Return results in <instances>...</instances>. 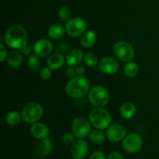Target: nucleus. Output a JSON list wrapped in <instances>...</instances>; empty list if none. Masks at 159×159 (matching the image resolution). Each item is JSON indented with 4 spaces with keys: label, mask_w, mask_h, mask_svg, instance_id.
<instances>
[{
    "label": "nucleus",
    "mask_w": 159,
    "mask_h": 159,
    "mask_svg": "<svg viewBox=\"0 0 159 159\" xmlns=\"http://www.w3.org/2000/svg\"><path fill=\"white\" fill-rule=\"evenodd\" d=\"M5 42L11 48L21 50L27 44L28 35L23 26L14 24L9 26L5 34Z\"/></svg>",
    "instance_id": "1"
},
{
    "label": "nucleus",
    "mask_w": 159,
    "mask_h": 159,
    "mask_svg": "<svg viewBox=\"0 0 159 159\" xmlns=\"http://www.w3.org/2000/svg\"><path fill=\"white\" fill-rule=\"evenodd\" d=\"M90 84L84 76H75L70 79L65 85L67 95L71 98H82L89 92Z\"/></svg>",
    "instance_id": "2"
},
{
    "label": "nucleus",
    "mask_w": 159,
    "mask_h": 159,
    "mask_svg": "<svg viewBox=\"0 0 159 159\" xmlns=\"http://www.w3.org/2000/svg\"><path fill=\"white\" fill-rule=\"evenodd\" d=\"M89 122L96 129L105 130L110 126L111 116L103 107H96L90 111L89 115Z\"/></svg>",
    "instance_id": "3"
},
{
    "label": "nucleus",
    "mask_w": 159,
    "mask_h": 159,
    "mask_svg": "<svg viewBox=\"0 0 159 159\" xmlns=\"http://www.w3.org/2000/svg\"><path fill=\"white\" fill-rule=\"evenodd\" d=\"M43 108L39 102H31L26 104L22 110V119L27 124L38 122L43 116Z\"/></svg>",
    "instance_id": "4"
},
{
    "label": "nucleus",
    "mask_w": 159,
    "mask_h": 159,
    "mask_svg": "<svg viewBox=\"0 0 159 159\" xmlns=\"http://www.w3.org/2000/svg\"><path fill=\"white\" fill-rule=\"evenodd\" d=\"M89 100L96 107H104L108 104L110 95L107 89L102 85H96L89 92Z\"/></svg>",
    "instance_id": "5"
},
{
    "label": "nucleus",
    "mask_w": 159,
    "mask_h": 159,
    "mask_svg": "<svg viewBox=\"0 0 159 159\" xmlns=\"http://www.w3.org/2000/svg\"><path fill=\"white\" fill-rule=\"evenodd\" d=\"M87 23L81 17L69 19L65 24V30L69 37L77 38L86 31Z\"/></svg>",
    "instance_id": "6"
},
{
    "label": "nucleus",
    "mask_w": 159,
    "mask_h": 159,
    "mask_svg": "<svg viewBox=\"0 0 159 159\" xmlns=\"http://www.w3.org/2000/svg\"><path fill=\"white\" fill-rule=\"evenodd\" d=\"M113 52L120 61L124 62L130 61L134 58L135 51L134 47L127 41L116 42L113 46Z\"/></svg>",
    "instance_id": "7"
},
{
    "label": "nucleus",
    "mask_w": 159,
    "mask_h": 159,
    "mask_svg": "<svg viewBox=\"0 0 159 159\" xmlns=\"http://www.w3.org/2000/svg\"><path fill=\"white\" fill-rule=\"evenodd\" d=\"M71 130L75 138L82 139L89 135L91 132V126L87 119L82 116H79L72 121Z\"/></svg>",
    "instance_id": "8"
},
{
    "label": "nucleus",
    "mask_w": 159,
    "mask_h": 159,
    "mask_svg": "<svg viewBox=\"0 0 159 159\" xmlns=\"http://www.w3.org/2000/svg\"><path fill=\"white\" fill-rule=\"evenodd\" d=\"M143 138L138 134H130L127 135L122 141V147L128 153H136L143 147Z\"/></svg>",
    "instance_id": "9"
},
{
    "label": "nucleus",
    "mask_w": 159,
    "mask_h": 159,
    "mask_svg": "<svg viewBox=\"0 0 159 159\" xmlns=\"http://www.w3.org/2000/svg\"><path fill=\"white\" fill-rule=\"evenodd\" d=\"M99 69L106 75H114L119 69V63L114 57L111 56L103 57L99 63Z\"/></svg>",
    "instance_id": "10"
},
{
    "label": "nucleus",
    "mask_w": 159,
    "mask_h": 159,
    "mask_svg": "<svg viewBox=\"0 0 159 159\" xmlns=\"http://www.w3.org/2000/svg\"><path fill=\"white\" fill-rule=\"evenodd\" d=\"M127 130L123 125L119 124H113L110 125L107 130V139L112 142H119L123 141L127 136Z\"/></svg>",
    "instance_id": "11"
},
{
    "label": "nucleus",
    "mask_w": 159,
    "mask_h": 159,
    "mask_svg": "<svg viewBox=\"0 0 159 159\" xmlns=\"http://www.w3.org/2000/svg\"><path fill=\"white\" fill-rule=\"evenodd\" d=\"M53 50V45L49 40L41 38L37 40L34 46V51L36 55L40 57H45L50 55Z\"/></svg>",
    "instance_id": "12"
},
{
    "label": "nucleus",
    "mask_w": 159,
    "mask_h": 159,
    "mask_svg": "<svg viewBox=\"0 0 159 159\" xmlns=\"http://www.w3.org/2000/svg\"><path fill=\"white\" fill-rule=\"evenodd\" d=\"M88 144L82 139L75 141L71 145V153L74 159H84L88 154Z\"/></svg>",
    "instance_id": "13"
},
{
    "label": "nucleus",
    "mask_w": 159,
    "mask_h": 159,
    "mask_svg": "<svg viewBox=\"0 0 159 159\" xmlns=\"http://www.w3.org/2000/svg\"><path fill=\"white\" fill-rule=\"evenodd\" d=\"M30 133L34 138L39 140L45 139L50 134V129L43 123H34L30 127Z\"/></svg>",
    "instance_id": "14"
},
{
    "label": "nucleus",
    "mask_w": 159,
    "mask_h": 159,
    "mask_svg": "<svg viewBox=\"0 0 159 159\" xmlns=\"http://www.w3.org/2000/svg\"><path fill=\"white\" fill-rule=\"evenodd\" d=\"M84 58L83 52L79 49H72L67 54L65 61L69 67H77Z\"/></svg>",
    "instance_id": "15"
},
{
    "label": "nucleus",
    "mask_w": 159,
    "mask_h": 159,
    "mask_svg": "<svg viewBox=\"0 0 159 159\" xmlns=\"http://www.w3.org/2000/svg\"><path fill=\"white\" fill-rule=\"evenodd\" d=\"M53 149L52 141L49 138H45L41 140L36 146V154L39 157H45L51 153Z\"/></svg>",
    "instance_id": "16"
},
{
    "label": "nucleus",
    "mask_w": 159,
    "mask_h": 159,
    "mask_svg": "<svg viewBox=\"0 0 159 159\" xmlns=\"http://www.w3.org/2000/svg\"><path fill=\"white\" fill-rule=\"evenodd\" d=\"M65 62V58L61 53L51 54L47 61V65L53 71L58 70L61 68Z\"/></svg>",
    "instance_id": "17"
},
{
    "label": "nucleus",
    "mask_w": 159,
    "mask_h": 159,
    "mask_svg": "<svg viewBox=\"0 0 159 159\" xmlns=\"http://www.w3.org/2000/svg\"><path fill=\"white\" fill-rule=\"evenodd\" d=\"M97 40V34L94 30H87L81 36L80 43L83 48H92Z\"/></svg>",
    "instance_id": "18"
},
{
    "label": "nucleus",
    "mask_w": 159,
    "mask_h": 159,
    "mask_svg": "<svg viewBox=\"0 0 159 159\" xmlns=\"http://www.w3.org/2000/svg\"><path fill=\"white\" fill-rule=\"evenodd\" d=\"M137 113V107L133 102H127L121 105L120 108V114L124 119L130 120Z\"/></svg>",
    "instance_id": "19"
},
{
    "label": "nucleus",
    "mask_w": 159,
    "mask_h": 159,
    "mask_svg": "<svg viewBox=\"0 0 159 159\" xmlns=\"http://www.w3.org/2000/svg\"><path fill=\"white\" fill-rule=\"evenodd\" d=\"M65 26L61 23H53L48 28V34L51 38L54 40H59L65 36Z\"/></svg>",
    "instance_id": "20"
},
{
    "label": "nucleus",
    "mask_w": 159,
    "mask_h": 159,
    "mask_svg": "<svg viewBox=\"0 0 159 159\" xmlns=\"http://www.w3.org/2000/svg\"><path fill=\"white\" fill-rule=\"evenodd\" d=\"M23 55L18 51H12L8 54L7 62L10 67L13 68H20L23 64Z\"/></svg>",
    "instance_id": "21"
},
{
    "label": "nucleus",
    "mask_w": 159,
    "mask_h": 159,
    "mask_svg": "<svg viewBox=\"0 0 159 159\" xmlns=\"http://www.w3.org/2000/svg\"><path fill=\"white\" fill-rule=\"evenodd\" d=\"M139 72V67L136 62L128 61L124 68V74L129 79H133L138 75Z\"/></svg>",
    "instance_id": "22"
},
{
    "label": "nucleus",
    "mask_w": 159,
    "mask_h": 159,
    "mask_svg": "<svg viewBox=\"0 0 159 159\" xmlns=\"http://www.w3.org/2000/svg\"><path fill=\"white\" fill-rule=\"evenodd\" d=\"M22 115L19 112L15 111V110H12V111L9 112L6 114V118H5L6 124L9 126H12V127L18 125L20 123Z\"/></svg>",
    "instance_id": "23"
},
{
    "label": "nucleus",
    "mask_w": 159,
    "mask_h": 159,
    "mask_svg": "<svg viewBox=\"0 0 159 159\" xmlns=\"http://www.w3.org/2000/svg\"><path fill=\"white\" fill-rule=\"evenodd\" d=\"M89 136V140L91 141V142L96 144H102L106 139L105 134L101 131V130H99V129L92 130Z\"/></svg>",
    "instance_id": "24"
},
{
    "label": "nucleus",
    "mask_w": 159,
    "mask_h": 159,
    "mask_svg": "<svg viewBox=\"0 0 159 159\" xmlns=\"http://www.w3.org/2000/svg\"><path fill=\"white\" fill-rule=\"evenodd\" d=\"M84 62L87 66L90 67V68H94L99 65V59L96 54L94 53H87L84 55Z\"/></svg>",
    "instance_id": "25"
},
{
    "label": "nucleus",
    "mask_w": 159,
    "mask_h": 159,
    "mask_svg": "<svg viewBox=\"0 0 159 159\" xmlns=\"http://www.w3.org/2000/svg\"><path fill=\"white\" fill-rule=\"evenodd\" d=\"M37 55H31L30 56L29 59H28L27 65L28 67L32 71H37L40 66V60Z\"/></svg>",
    "instance_id": "26"
},
{
    "label": "nucleus",
    "mask_w": 159,
    "mask_h": 159,
    "mask_svg": "<svg viewBox=\"0 0 159 159\" xmlns=\"http://www.w3.org/2000/svg\"><path fill=\"white\" fill-rule=\"evenodd\" d=\"M57 15H58L59 18L62 21H68L71 16V10L68 6H63L60 7L57 12Z\"/></svg>",
    "instance_id": "27"
},
{
    "label": "nucleus",
    "mask_w": 159,
    "mask_h": 159,
    "mask_svg": "<svg viewBox=\"0 0 159 159\" xmlns=\"http://www.w3.org/2000/svg\"><path fill=\"white\" fill-rule=\"evenodd\" d=\"M75 134L73 133H70V132H67L62 137V141L65 144L69 145V144H72L75 141Z\"/></svg>",
    "instance_id": "28"
},
{
    "label": "nucleus",
    "mask_w": 159,
    "mask_h": 159,
    "mask_svg": "<svg viewBox=\"0 0 159 159\" xmlns=\"http://www.w3.org/2000/svg\"><path fill=\"white\" fill-rule=\"evenodd\" d=\"M40 77L42 80H48L51 77V69L48 67L43 68L40 71Z\"/></svg>",
    "instance_id": "29"
},
{
    "label": "nucleus",
    "mask_w": 159,
    "mask_h": 159,
    "mask_svg": "<svg viewBox=\"0 0 159 159\" xmlns=\"http://www.w3.org/2000/svg\"><path fill=\"white\" fill-rule=\"evenodd\" d=\"M8 57L7 51L6 48H5L4 45L1 43L0 44V62H3Z\"/></svg>",
    "instance_id": "30"
},
{
    "label": "nucleus",
    "mask_w": 159,
    "mask_h": 159,
    "mask_svg": "<svg viewBox=\"0 0 159 159\" xmlns=\"http://www.w3.org/2000/svg\"><path fill=\"white\" fill-rule=\"evenodd\" d=\"M89 159H106V157L103 152L100 151H96L92 154Z\"/></svg>",
    "instance_id": "31"
},
{
    "label": "nucleus",
    "mask_w": 159,
    "mask_h": 159,
    "mask_svg": "<svg viewBox=\"0 0 159 159\" xmlns=\"http://www.w3.org/2000/svg\"><path fill=\"white\" fill-rule=\"evenodd\" d=\"M75 75H76L75 69H74L73 67H69V68H67L66 71H65V75H66L67 78H68V79H70L75 77Z\"/></svg>",
    "instance_id": "32"
},
{
    "label": "nucleus",
    "mask_w": 159,
    "mask_h": 159,
    "mask_svg": "<svg viewBox=\"0 0 159 159\" xmlns=\"http://www.w3.org/2000/svg\"><path fill=\"white\" fill-rule=\"evenodd\" d=\"M107 159H124V157L120 152H113L108 155Z\"/></svg>",
    "instance_id": "33"
},
{
    "label": "nucleus",
    "mask_w": 159,
    "mask_h": 159,
    "mask_svg": "<svg viewBox=\"0 0 159 159\" xmlns=\"http://www.w3.org/2000/svg\"><path fill=\"white\" fill-rule=\"evenodd\" d=\"M75 71H76V75L79 76H84L85 73V69L83 66L82 65H78L75 68Z\"/></svg>",
    "instance_id": "34"
},
{
    "label": "nucleus",
    "mask_w": 159,
    "mask_h": 159,
    "mask_svg": "<svg viewBox=\"0 0 159 159\" xmlns=\"http://www.w3.org/2000/svg\"><path fill=\"white\" fill-rule=\"evenodd\" d=\"M31 51H32V49H31L30 47L29 46V45L26 44V46L24 47V48H23L21 49V53L23 54V55H26V56H28L30 54Z\"/></svg>",
    "instance_id": "35"
}]
</instances>
